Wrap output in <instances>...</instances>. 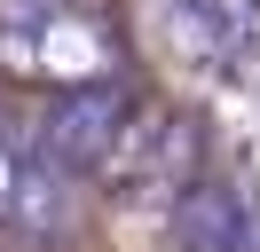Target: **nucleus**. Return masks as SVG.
<instances>
[{
    "label": "nucleus",
    "mask_w": 260,
    "mask_h": 252,
    "mask_svg": "<svg viewBox=\"0 0 260 252\" xmlns=\"http://www.w3.org/2000/svg\"><path fill=\"white\" fill-rule=\"evenodd\" d=\"M126 47L103 16H87L79 0H0V71L32 79L48 94L71 87H111Z\"/></svg>",
    "instance_id": "obj_1"
},
{
    "label": "nucleus",
    "mask_w": 260,
    "mask_h": 252,
    "mask_svg": "<svg viewBox=\"0 0 260 252\" xmlns=\"http://www.w3.org/2000/svg\"><path fill=\"white\" fill-rule=\"evenodd\" d=\"M158 126H166V110L134 103V94L111 79V87H71V94H55L48 118H40L32 134L48 142L71 173L134 181V189H142V166H150V150H158Z\"/></svg>",
    "instance_id": "obj_2"
},
{
    "label": "nucleus",
    "mask_w": 260,
    "mask_h": 252,
    "mask_svg": "<svg viewBox=\"0 0 260 252\" xmlns=\"http://www.w3.org/2000/svg\"><path fill=\"white\" fill-rule=\"evenodd\" d=\"M0 229L32 244L71 236V166L16 118H0Z\"/></svg>",
    "instance_id": "obj_3"
},
{
    "label": "nucleus",
    "mask_w": 260,
    "mask_h": 252,
    "mask_svg": "<svg viewBox=\"0 0 260 252\" xmlns=\"http://www.w3.org/2000/svg\"><path fill=\"white\" fill-rule=\"evenodd\" d=\"M174 244L181 252H260V220L244 205V189L229 181H189L174 205Z\"/></svg>",
    "instance_id": "obj_4"
}]
</instances>
